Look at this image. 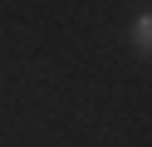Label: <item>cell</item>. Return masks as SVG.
I'll return each instance as SVG.
<instances>
[{
    "label": "cell",
    "mask_w": 152,
    "mask_h": 147,
    "mask_svg": "<svg viewBox=\"0 0 152 147\" xmlns=\"http://www.w3.org/2000/svg\"><path fill=\"white\" fill-rule=\"evenodd\" d=\"M132 44H137L142 54L152 49V15H137V20H132Z\"/></svg>",
    "instance_id": "obj_1"
}]
</instances>
